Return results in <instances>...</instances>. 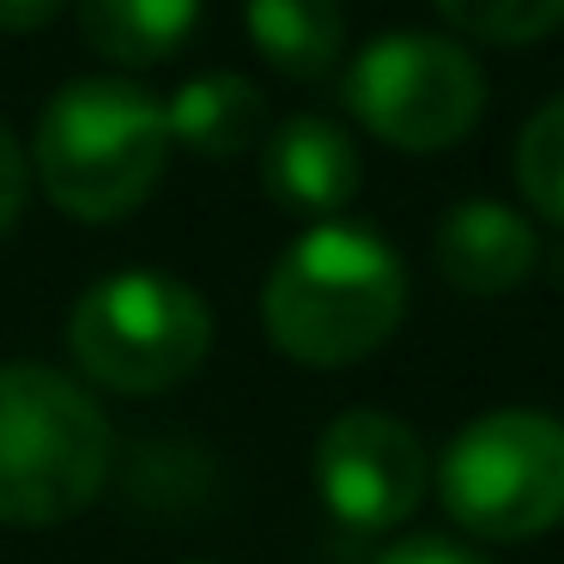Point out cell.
I'll return each mask as SVG.
<instances>
[{
    "instance_id": "7c38bea8",
    "label": "cell",
    "mask_w": 564,
    "mask_h": 564,
    "mask_svg": "<svg viewBox=\"0 0 564 564\" xmlns=\"http://www.w3.org/2000/svg\"><path fill=\"white\" fill-rule=\"evenodd\" d=\"M86 43L116 67H159L188 43L200 0H74Z\"/></svg>"
},
{
    "instance_id": "277c9868",
    "label": "cell",
    "mask_w": 564,
    "mask_h": 564,
    "mask_svg": "<svg viewBox=\"0 0 564 564\" xmlns=\"http://www.w3.org/2000/svg\"><path fill=\"white\" fill-rule=\"evenodd\" d=\"M74 365L110 394H164L213 352V310L195 285L159 268H122L98 280L67 322Z\"/></svg>"
},
{
    "instance_id": "e0dca14e",
    "label": "cell",
    "mask_w": 564,
    "mask_h": 564,
    "mask_svg": "<svg viewBox=\"0 0 564 564\" xmlns=\"http://www.w3.org/2000/svg\"><path fill=\"white\" fill-rule=\"evenodd\" d=\"M62 7H67V0H0V31L31 37V31H43Z\"/></svg>"
},
{
    "instance_id": "9a60e30c",
    "label": "cell",
    "mask_w": 564,
    "mask_h": 564,
    "mask_svg": "<svg viewBox=\"0 0 564 564\" xmlns=\"http://www.w3.org/2000/svg\"><path fill=\"white\" fill-rule=\"evenodd\" d=\"M25 200H31V159H25V147L0 128V237L19 225Z\"/></svg>"
},
{
    "instance_id": "8fae6325",
    "label": "cell",
    "mask_w": 564,
    "mask_h": 564,
    "mask_svg": "<svg viewBox=\"0 0 564 564\" xmlns=\"http://www.w3.org/2000/svg\"><path fill=\"white\" fill-rule=\"evenodd\" d=\"M249 37L261 62L285 79H328L346 50V7L340 0H249Z\"/></svg>"
},
{
    "instance_id": "3957f363",
    "label": "cell",
    "mask_w": 564,
    "mask_h": 564,
    "mask_svg": "<svg viewBox=\"0 0 564 564\" xmlns=\"http://www.w3.org/2000/svg\"><path fill=\"white\" fill-rule=\"evenodd\" d=\"M110 474V419L50 365H0V522L55 528Z\"/></svg>"
},
{
    "instance_id": "7a4b0ae2",
    "label": "cell",
    "mask_w": 564,
    "mask_h": 564,
    "mask_svg": "<svg viewBox=\"0 0 564 564\" xmlns=\"http://www.w3.org/2000/svg\"><path fill=\"white\" fill-rule=\"evenodd\" d=\"M171 159L164 104L134 79H67L37 116L31 176L67 219H122L159 188Z\"/></svg>"
},
{
    "instance_id": "5bb4252c",
    "label": "cell",
    "mask_w": 564,
    "mask_h": 564,
    "mask_svg": "<svg viewBox=\"0 0 564 564\" xmlns=\"http://www.w3.org/2000/svg\"><path fill=\"white\" fill-rule=\"evenodd\" d=\"M437 13L462 37L516 50V43H540L564 25V0H437Z\"/></svg>"
},
{
    "instance_id": "ba28073f",
    "label": "cell",
    "mask_w": 564,
    "mask_h": 564,
    "mask_svg": "<svg viewBox=\"0 0 564 564\" xmlns=\"http://www.w3.org/2000/svg\"><path fill=\"white\" fill-rule=\"evenodd\" d=\"M261 188L285 213L340 219V207L365 188V159L352 134L328 116H292L261 140Z\"/></svg>"
},
{
    "instance_id": "4fadbf2b",
    "label": "cell",
    "mask_w": 564,
    "mask_h": 564,
    "mask_svg": "<svg viewBox=\"0 0 564 564\" xmlns=\"http://www.w3.org/2000/svg\"><path fill=\"white\" fill-rule=\"evenodd\" d=\"M516 188L546 225H564V98L528 116L516 140Z\"/></svg>"
},
{
    "instance_id": "9c48e42d",
    "label": "cell",
    "mask_w": 564,
    "mask_h": 564,
    "mask_svg": "<svg viewBox=\"0 0 564 564\" xmlns=\"http://www.w3.org/2000/svg\"><path fill=\"white\" fill-rule=\"evenodd\" d=\"M534 261H540V237L516 207L462 200V207L437 225V273L455 292H474V297L516 292V285L534 273Z\"/></svg>"
},
{
    "instance_id": "30bf717a",
    "label": "cell",
    "mask_w": 564,
    "mask_h": 564,
    "mask_svg": "<svg viewBox=\"0 0 564 564\" xmlns=\"http://www.w3.org/2000/svg\"><path fill=\"white\" fill-rule=\"evenodd\" d=\"M171 147L195 159H237L268 134V98L237 74H195L171 104H164Z\"/></svg>"
},
{
    "instance_id": "6da1fadb",
    "label": "cell",
    "mask_w": 564,
    "mask_h": 564,
    "mask_svg": "<svg viewBox=\"0 0 564 564\" xmlns=\"http://www.w3.org/2000/svg\"><path fill=\"white\" fill-rule=\"evenodd\" d=\"M406 316V268L370 225L316 219L297 243L280 249L261 285L268 340L297 365H358L394 340Z\"/></svg>"
},
{
    "instance_id": "5b68a950",
    "label": "cell",
    "mask_w": 564,
    "mask_h": 564,
    "mask_svg": "<svg viewBox=\"0 0 564 564\" xmlns=\"http://www.w3.org/2000/svg\"><path fill=\"white\" fill-rule=\"evenodd\" d=\"M437 498L479 540H534L564 522V419L498 406L455 431L437 467Z\"/></svg>"
},
{
    "instance_id": "52a82bcc",
    "label": "cell",
    "mask_w": 564,
    "mask_h": 564,
    "mask_svg": "<svg viewBox=\"0 0 564 564\" xmlns=\"http://www.w3.org/2000/svg\"><path fill=\"white\" fill-rule=\"evenodd\" d=\"M431 462L425 443L401 425L394 413L377 406H352L340 413L316 443V491L328 516H340L358 534H382L401 528L406 516L425 503Z\"/></svg>"
},
{
    "instance_id": "8992f818",
    "label": "cell",
    "mask_w": 564,
    "mask_h": 564,
    "mask_svg": "<svg viewBox=\"0 0 564 564\" xmlns=\"http://www.w3.org/2000/svg\"><path fill=\"white\" fill-rule=\"evenodd\" d=\"M346 110L401 152H443L474 134L486 79L462 43L437 31H389L346 67Z\"/></svg>"
},
{
    "instance_id": "2e32d148",
    "label": "cell",
    "mask_w": 564,
    "mask_h": 564,
    "mask_svg": "<svg viewBox=\"0 0 564 564\" xmlns=\"http://www.w3.org/2000/svg\"><path fill=\"white\" fill-rule=\"evenodd\" d=\"M377 564H486L474 546H462V540H443V534H413L401 540V546H389Z\"/></svg>"
}]
</instances>
